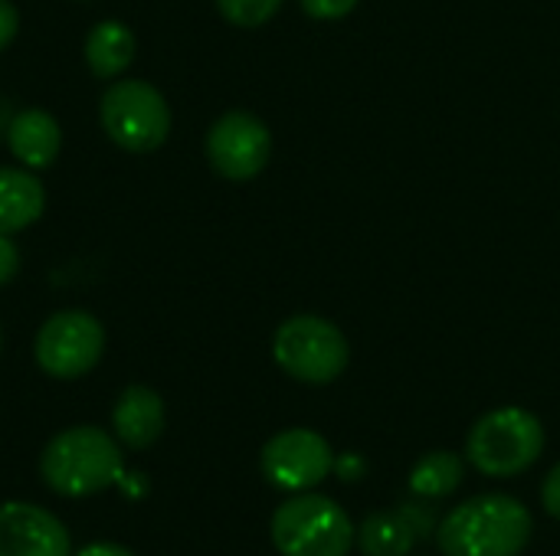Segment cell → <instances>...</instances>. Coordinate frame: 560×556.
Returning <instances> with one entry per match:
<instances>
[{"instance_id":"obj_1","label":"cell","mask_w":560,"mask_h":556,"mask_svg":"<svg viewBox=\"0 0 560 556\" xmlns=\"http://www.w3.org/2000/svg\"><path fill=\"white\" fill-rule=\"evenodd\" d=\"M532 511L512 495H476L436 528L443 556H522L532 541Z\"/></svg>"},{"instance_id":"obj_2","label":"cell","mask_w":560,"mask_h":556,"mask_svg":"<svg viewBox=\"0 0 560 556\" xmlns=\"http://www.w3.org/2000/svg\"><path fill=\"white\" fill-rule=\"evenodd\" d=\"M121 442L98 426H72L56 433L39 456V478L62 498H92L125 475Z\"/></svg>"},{"instance_id":"obj_3","label":"cell","mask_w":560,"mask_h":556,"mask_svg":"<svg viewBox=\"0 0 560 556\" xmlns=\"http://www.w3.org/2000/svg\"><path fill=\"white\" fill-rule=\"evenodd\" d=\"M269 534L279 556H348L358 544V531L345 508L315 492H299L282 501Z\"/></svg>"},{"instance_id":"obj_4","label":"cell","mask_w":560,"mask_h":556,"mask_svg":"<svg viewBox=\"0 0 560 556\" xmlns=\"http://www.w3.org/2000/svg\"><path fill=\"white\" fill-rule=\"evenodd\" d=\"M545 452V426L522 406H499L476 419L466 439V459L489 478H512L528 472Z\"/></svg>"},{"instance_id":"obj_5","label":"cell","mask_w":560,"mask_h":556,"mask_svg":"<svg viewBox=\"0 0 560 556\" xmlns=\"http://www.w3.org/2000/svg\"><path fill=\"white\" fill-rule=\"evenodd\" d=\"M105 134L128 154H151L171 134V105L144 79H115L98 98Z\"/></svg>"},{"instance_id":"obj_6","label":"cell","mask_w":560,"mask_h":556,"mask_svg":"<svg viewBox=\"0 0 560 556\" xmlns=\"http://www.w3.org/2000/svg\"><path fill=\"white\" fill-rule=\"evenodd\" d=\"M272 357L292 380L325 387L348 370L351 347L338 324L318 315H295L276 328Z\"/></svg>"},{"instance_id":"obj_7","label":"cell","mask_w":560,"mask_h":556,"mask_svg":"<svg viewBox=\"0 0 560 556\" xmlns=\"http://www.w3.org/2000/svg\"><path fill=\"white\" fill-rule=\"evenodd\" d=\"M105 354V328L82 308L49 315L33 341L36 367L52 380H79L98 367Z\"/></svg>"},{"instance_id":"obj_8","label":"cell","mask_w":560,"mask_h":556,"mask_svg":"<svg viewBox=\"0 0 560 556\" xmlns=\"http://www.w3.org/2000/svg\"><path fill=\"white\" fill-rule=\"evenodd\" d=\"M259 469L272 488L299 495L318 488L335 472V452L315 429H282L262 446Z\"/></svg>"},{"instance_id":"obj_9","label":"cell","mask_w":560,"mask_h":556,"mask_svg":"<svg viewBox=\"0 0 560 556\" xmlns=\"http://www.w3.org/2000/svg\"><path fill=\"white\" fill-rule=\"evenodd\" d=\"M272 157V134L253 111L233 108L220 115L207 131V161L226 180H253Z\"/></svg>"},{"instance_id":"obj_10","label":"cell","mask_w":560,"mask_h":556,"mask_svg":"<svg viewBox=\"0 0 560 556\" xmlns=\"http://www.w3.org/2000/svg\"><path fill=\"white\" fill-rule=\"evenodd\" d=\"M0 556H72L66 524L39 505H0Z\"/></svg>"},{"instance_id":"obj_11","label":"cell","mask_w":560,"mask_h":556,"mask_svg":"<svg viewBox=\"0 0 560 556\" xmlns=\"http://www.w3.org/2000/svg\"><path fill=\"white\" fill-rule=\"evenodd\" d=\"M112 433L131 452L151 449L164 433V400L151 387H125L112 406Z\"/></svg>"},{"instance_id":"obj_12","label":"cell","mask_w":560,"mask_h":556,"mask_svg":"<svg viewBox=\"0 0 560 556\" xmlns=\"http://www.w3.org/2000/svg\"><path fill=\"white\" fill-rule=\"evenodd\" d=\"M7 147L26 170H46L62 147V128L46 108H20L7 128Z\"/></svg>"},{"instance_id":"obj_13","label":"cell","mask_w":560,"mask_h":556,"mask_svg":"<svg viewBox=\"0 0 560 556\" xmlns=\"http://www.w3.org/2000/svg\"><path fill=\"white\" fill-rule=\"evenodd\" d=\"M46 210V190L26 167H0V233L16 236L30 229Z\"/></svg>"},{"instance_id":"obj_14","label":"cell","mask_w":560,"mask_h":556,"mask_svg":"<svg viewBox=\"0 0 560 556\" xmlns=\"http://www.w3.org/2000/svg\"><path fill=\"white\" fill-rule=\"evenodd\" d=\"M85 66L95 79L115 82L135 62V33L121 20H102L85 36Z\"/></svg>"},{"instance_id":"obj_15","label":"cell","mask_w":560,"mask_h":556,"mask_svg":"<svg viewBox=\"0 0 560 556\" xmlns=\"http://www.w3.org/2000/svg\"><path fill=\"white\" fill-rule=\"evenodd\" d=\"M417 544L420 541H417L413 528L407 524V518L397 508L374 511L358 528V547L364 556H410Z\"/></svg>"},{"instance_id":"obj_16","label":"cell","mask_w":560,"mask_h":556,"mask_svg":"<svg viewBox=\"0 0 560 556\" xmlns=\"http://www.w3.org/2000/svg\"><path fill=\"white\" fill-rule=\"evenodd\" d=\"M466 478V465L456 452H430L410 472V488L423 501H436L453 495Z\"/></svg>"},{"instance_id":"obj_17","label":"cell","mask_w":560,"mask_h":556,"mask_svg":"<svg viewBox=\"0 0 560 556\" xmlns=\"http://www.w3.org/2000/svg\"><path fill=\"white\" fill-rule=\"evenodd\" d=\"M282 0H217V10L223 13V20H230L233 26L253 29L269 23L279 13Z\"/></svg>"},{"instance_id":"obj_18","label":"cell","mask_w":560,"mask_h":556,"mask_svg":"<svg viewBox=\"0 0 560 556\" xmlns=\"http://www.w3.org/2000/svg\"><path fill=\"white\" fill-rule=\"evenodd\" d=\"M404 518H407V524L413 528V534H417V541H423V537H430V534H436V511L430 508V505H423V501H407V505H400L397 508Z\"/></svg>"},{"instance_id":"obj_19","label":"cell","mask_w":560,"mask_h":556,"mask_svg":"<svg viewBox=\"0 0 560 556\" xmlns=\"http://www.w3.org/2000/svg\"><path fill=\"white\" fill-rule=\"evenodd\" d=\"M358 7V0H302V10L315 20H341Z\"/></svg>"},{"instance_id":"obj_20","label":"cell","mask_w":560,"mask_h":556,"mask_svg":"<svg viewBox=\"0 0 560 556\" xmlns=\"http://www.w3.org/2000/svg\"><path fill=\"white\" fill-rule=\"evenodd\" d=\"M16 272H20V249L7 233H0V285H10Z\"/></svg>"},{"instance_id":"obj_21","label":"cell","mask_w":560,"mask_h":556,"mask_svg":"<svg viewBox=\"0 0 560 556\" xmlns=\"http://www.w3.org/2000/svg\"><path fill=\"white\" fill-rule=\"evenodd\" d=\"M541 505L555 521H560V462L548 472V478L541 485Z\"/></svg>"},{"instance_id":"obj_22","label":"cell","mask_w":560,"mask_h":556,"mask_svg":"<svg viewBox=\"0 0 560 556\" xmlns=\"http://www.w3.org/2000/svg\"><path fill=\"white\" fill-rule=\"evenodd\" d=\"M16 29H20V13L10 0H0V52L16 39Z\"/></svg>"},{"instance_id":"obj_23","label":"cell","mask_w":560,"mask_h":556,"mask_svg":"<svg viewBox=\"0 0 560 556\" xmlns=\"http://www.w3.org/2000/svg\"><path fill=\"white\" fill-rule=\"evenodd\" d=\"M364 472H368V462L361 456H335V472L331 475H338L341 482H361Z\"/></svg>"},{"instance_id":"obj_24","label":"cell","mask_w":560,"mask_h":556,"mask_svg":"<svg viewBox=\"0 0 560 556\" xmlns=\"http://www.w3.org/2000/svg\"><path fill=\"white\" fill-rule=\"evenodd\" d=\"M72 556H135L128 547L115 544V541H95V544H85L82 551H75Z\"/></svg>"},{"instance_id":"obj_25","label":"cell","mask_w":560,"mask_h":556,"mask_svg":"<svg viewBox=\"0 0 560 556\" xmlns=\"http://www.w3.org/2000/svg\"><path fill=\"white\" fill-rule=\"evenodd\" d=\"M0 351H3V331H0Z\"/></svg>"}]
</instances>
